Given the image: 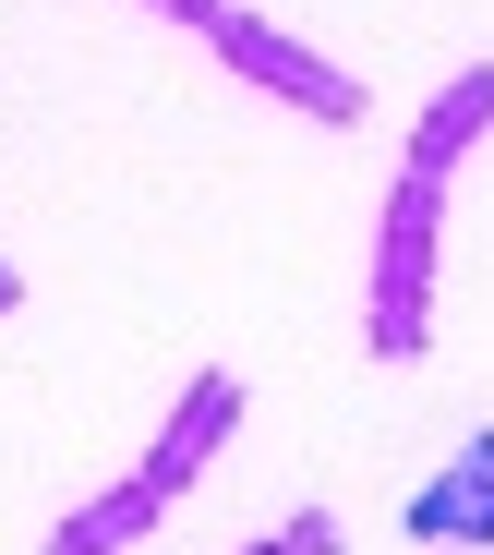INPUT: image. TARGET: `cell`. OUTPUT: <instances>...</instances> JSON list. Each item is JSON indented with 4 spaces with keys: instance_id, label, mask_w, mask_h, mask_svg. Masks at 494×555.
Listing matches in <instances>:
<instances>
[{
    "instance_id": "obj_1",
    "label": "cell",
    "mask_w": 494,
    "mask_h": 555,
    "mask_svg": "<svg viewBox=\"0 0 494 555\" xmlns=\"http://www.w3.org/2000/svg\"><path fill=\"white\" fill-rule=\"evenodd\" d=\"M434 218H446V181L399 169L386 230H374V362H422L434 338Z\"/></svg>"
},
{
    "instance_id": "obj_2",
    "label": "cell",
    "mask_w": 494,
    "mask_h": 555,
    "mask_svg": "<svg viewBox=\"0 0 494 555\" xmlns=\"http://www.w3.org/2000/svg\"><path fill=\"white\" fill-rule=\"evenodd\" d=\"M206 49H218L242 85H265V98H289V109H314V121H362V85H350L338 61H314L302 37L253 25V13H218V25H206Z\"/></svg>"
},
{
    "instance_id": "obj_3",
    "label": "cell",
    "mask_w": 494,
    "mask_h": 555,
    "mask_svg": "<svg viewBox=\"0 0 494 555\" xmlns=\"http://www.w3.org/2000/svg\"><path fill=\"white\" fill-rule=\"evenodd\" d=\"M230 435H242V375H193V387H181V411L157 423V447H145V472H133V483H157V495L181 507Z\"/></svg>"
},
{
    "instance_id": "obj_4",
    "label": "cell",
    "mask_w": 494,
    "mask_h": 555,
    "mask_svg": "<svg viewBox=\"0 0 494 555\" xmlns=\"http://www.w3.org/2000/svg\"><path fill=\"white\" fill-rule=\"evenodd\" d=\"M399 531L411 543H470V555L494 543V423L446 459V472H422V495L399 507Z\"/></svg>"
},
{
    "instance_id": "obj_5",
    "label": "cell",
    "mask_w": 494,
    "mask_h": 555,
    "mask_svg": "<svg viewBox=\"0 0 494 555\" xmlns=\"http://www.w3.org/2000/svg\"><path fill=\"white\" fill-rule=\"evenodd\" d=\"M482 133H494V61H470V73H446V85H434V109L411 121V181H446Z\"/></svg>"
},
{
    "instance_id": "obj_6",
    "label": "cell",
    "mask_w": 494,
    "mask_h": 555,
    "mask_svg": "<svg viewBox=\"0 0 494 555\" xmlns=\"http://www.w3.org/2000/svg\"><path fill=\"white\" fill-rule=\"evenodd\" d=\"M157 519H169V495H157V483H109L96 507H73V519L49 531V555H133Z\"/></svg>"
},
{
    "instance_id": "obj_7",
    "label": "cell",
    "mask_w": 494,
    "mask_h": 555,
    "mask_svg": "<svg viewBox=\"0 0 494 555\" xmlns=\"http://www.w3.org/2000/svg\"><path fill=\"white\" fill-rule=\"evenodd\" d=\"M277 543H289V555H338V519H326V507H302V519H289Z\"/></svg>"
},
{
    "instance_id": "obj_8",
    "label": "cell",
    "mask_w": 494,
    "mask_h": 555,
    "mask_svg": "<svg viewBox=\"0 0 494 555\" xmlns=\"http://www.w3.org/2000/svg\"><path fill=\"white\" fill-rule=\"evenodd\" d=\"M13 302H25V278H13V266H0V314H13Z\"/></svg>"
},
{
    "instance_id": "obj_9",
    "label": "cell",
    "mask_w": 494,
    "mask_h": 555,
    "mask_svg": "<svg viewBox=\"0 0 494 555\" xmlns=\"http://www.w3.org/2000/svg\"><path fill=\"white\" fill-rule=\"evenodd\" d=\"M242 555H289V543H277V531H265V543H242Z\"/></svg>"
},
{
    "instance_id": "obj_10",
    "label": "cell",
    "mask_w": 494,
    "mask_h": 555,
    "mask_svg": "<svg viewBox=\"0 0 494 555\" xmlns=\"http://www.w3.org/2000/svg\"><path fill=\"white\" fill-rule=\"evenodd\" d=\"M157 13H169V0H157Z\"/></svg>"
}]
</instances>
